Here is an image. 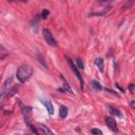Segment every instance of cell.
Masks as SVG:
<instances>
[{
  "label": "cell",
  "instance_id": "cell-1",
  "mask_svg": "<svg viewBox=\"0 0 135 135\" xmlns=\"http://www.w3.org/2000/svg\"><path fill=\"white\" fill-rule=\"evenodd\" d=\"M33 69H32V66L31 65H21L18 68V70L16 72V77H17V79L19 82L21 83H24L27 82L28 80H30V78L32 77L33 75Z\"/></svg>",
  "mask_w": 135,
  "mask_h": 135
},
{
  "label": "cell",
  "instance_id": "cell-2",
  "mask_svg": "<svg viewBox=\"0 0 135 135\" xmlns=\"http://www.w3.org/2000/svg\"><path fill=\"white\" fill-rule=\"evenodd\" d=\"M66 61H68V63H69L70 68H71V70L74 72V74L77 76L78 79H79V81H80V86H81V89H83V79H82V76H81V74H80V72H79V69L77 68V65H75V64L73 63V61L71 60V58L66 57Z\"/></svg>",
  "mask_w": 135,
  "mask_h": 135
},
{
  "label": "cell",
  "instance_id": "cell-3",
  "mask_svg": "<svg viewBox=\"0 0 135 135\" xmlns=\"http://www.w3.org/2000/svg\"><path fill=\"white\" fill-rule=\"evenodd\" d=\"M42 33H43V37H44V39H46V41H47V43L49 44V46H51V47H56V46H57V42H56V40H55V38L53 36V34L51 33L50 30L44 29Z\"/></svg>",
  "mask_w": 135,
  "mask_h": 135
},
{
  "label": "cell",
  "instance_id": "cell-4",
  "mask_svg": "<svg viewBox=\"0 0 135 135\" xmlns=\"http://www.w3.org/2000/svg\"><path fill=\"white\" fill-rule=\"evenodd\" d=\"M105 121H106V125L108 126V128H110L113 132H117L118 131L116 121H115V119L113 117H106Z\"/></svg>",
  "mask_w": 135,
  "mask_h": 135
},
{
  "label": "cell",
  "instance_id": "cell-5",
  "mask_svg": "<svg viewBox=\"0 0 135 135\" xmlns=\"http://www.w3.org/2000/svg\"><path fill=\"white\" fill-rule=\"evenodd\" d=\"M37 128H38V130L41 132L42 135H54V133H53L46 125H43V123H41V122H38V123H37Z\"/></svg>",
  "mask_w": 135,
  "mask_h": 135
},
{
  "label": "cell",
  "instance_id": "cell-6",
  "mask_svg": "<svg viewBox=\"0 0 135 135\" xmlns=\"http://www.w3.org/2000/svg\"><path fill=\"white\" fill-rule=\"evenodd\" d=\"M40 103L42 105H44V107L47 108L48 112H49V114L53 115L54 114V108H53V105L51 104V101L48 100V99H44V98H40Z\"/></svg>",
  "mask_w": 135,
  "mask_h": 135
},
{
  "label": "cell",
  "instance_id": "cell-7",
  "mask_svg": "<svg viewBox=\"0 0 135 135\" xmlns=\"http://www.w3.org/2000/svg\"><path fill=\"white\" fill-rule=\"evenodd\" d=\"M12 81H13V78L12 77L7 78V79L4 81L3 87H2V98L6 95V93H9V87H10L11 83H12Z\"/></svg>",
  "mask_w": 135,
  "mask_h": 135
},
{
  "label": "cell",
  "instance_id": "cell-8",
  "mask_svg": "<svg viewBox=\"0 0 135 135\" xmlns=\"http://www.w3.org/2000/svg\"><path fill=\"white\" fill-rule=\"evenodd\" d=\"M24 121H26V123H27V126L29 127V129L34 133V134H36V135H39V133H38V130L36 129V127L35 126H33L32 123H31V121H30V118L29 117H27V116H24Z\"/></svg>",
  "mask_w": 135,
  "mask_h": 135
},
{
  "label": "cell",
  "instance_id": "cell-9",
  "mask_svg": "<svg viewBox=\"0 0 135 135\" xmlns=\"http://www.w3.org/2000/svg\"><path fill=\"white\" fill-rule=\"evenodd\" d=\"M18 101H19V106H20V108H21V110H22V113L24 114V116L29 117V115L31 114V110H32V109H31L30 107H28V106H24L20 100H18Z\"/></svg>",
  "mask_w": 135,
  "mask_h": 135
},
{
  "label": "cell",
  "instance_id": "cell-10",
  "mask_svg": "<svg viewBox=\"0 0 135 135\" xmlns=\"http://www.w3.org/2000/svg\"><path fill=\"white\" fill-rule=\"evenodd\" d=\"M68 113H69V109H68L65 106H60L59 107V116L60 118H65L68 116Z\"/></svg>",
  "mask_w": 135,
  "mask_h": 135
},
{
  "label": "cell",
  "instance_id": "cell-11",
  "mask_svg": "<svg viewBox=\"0 0 135 135\" xmlns=\"http://www.w3.org/2000/svg\"><path fill=\"white\" fill-rule=\"evenodd\" d=\"M95 64L97 65L98 70H99L100 72H104V71H105V61H104L103 58H97V59L95 60Z\"/></svg>",
  "mask_w": 135,
  "mask_h": 135
},
{
  "label": "cell",
  "instance_id": "cell-12",
  "mask_svg": "<svg viewBox=\"0 0 135 135\" xmlns=\"http://www.w3.org/2000/svg\"><path fill=\"white\" fill-rule=\"evenodd\" d=\"M109 112L112 114V115H115V116H118V117H122V114L121 112L115 108H112V107H109Z\"/></svg>",
  "mask_w": 135,
  "mask_h": 135
},
{
  "label": "cell",
  "instance_id": "cell-13",
  "mask_svg": "<svg viewBox=\"0 0 135 135\" xmlns=\"http://www.w3.org/2000/svg\"><path fill=\"white\" fill-rule=\"evenodd\" d=\"M111 6H107L104 11H103V12H98V13H91V14H90V15H91V16H105L108 12H109V11H111Z\"/></svg>",
  "mask_w": 135,
  "mask_h": 135
},
{
  "label": "cell",
  "instance_id": "cell-14",
  "mask_svg": "<svg viewBox=\"0 0 135 135\" xmlns=\"http://www.w3.org/2000/svg\"><path fill=\"white\" fill-rule=\"evenodd\" d=\"M58 91H60V92H68V91H69L70 93H72V94H74V93H73V91H72V89L70 88V86H69V85H68V83H64L62 88H60V89H58Z\"/></svg>",
  "mask_w": 135,
  "mask_h": 135
},
{
  "label": "cell",
  "instance_id": "cell-15",
  "mask_svg": "<svg viewBox=\"0 0 135 135\" xmlns=\"http://www.w3.org/2000/svg\"><path fill=\"white\" fill-rule=\"evenodd\" d=\"M91 85H92V88H94L95 90H98V91H100V90H103V89H104L103 86H101V85H100L98 81H96V80H93Z\"/></svg>",
  "mask_w": 135,
  "mask_h": 135
},
{
  "label": "cell",
  "instance_id": "cell-16",
  "mask_svg": "<svg viewBox=\"0 0 135 135\" xmlns=\"http://www.w3.org/2000/svg\"><path fill=\"white\" fill-rule=\"evenodd\" d=\"M76 65H77V68L79 70H85V65H83V62H82V60H81V58H79L78 57L77 59H76Z\"/></svg>",
  "mask_w": 135,
  "mask_h": 135
},
{
  "label": "cell",
  "instance_id": "cell-17",
  "mask_svg": "<svg viewBox=\"0 0 135 135\" xmlns=\"http://www.w3.org/2000/svg\"><path fill=\"white\" fill-rule=\"evenodd\" d=\"M91 133H92L93 135H103V131L99 130V129H97V128L92 129V130H91Z\"/></svg>",
  "mask_w": 135,
  "mask_h": 135
},
{
  "label": "cell",
  "instance_id": "cell-18",
  "mask_svg": "<svg viewBox=\"0 0 135 135\" xmlns=\"http://www.w3.org/2000/svg\"><path fill=\"white\" fill-rule=\"evenodd\" d=\"M0 53H1V55H0V59H4V57H5V55H7V53L5 52V50H4V48L1 46L0 47Z\"/></svg>",
  "mask_w": 135,
  "mask_h": 135
},
{
  "label": "cell",
  "instance_id": "cell-19",
  "mask_svg": "<svg viewBox=\"0 0 135 135\" xmlns=\"http://www.w3.org/2000/svg\"><path fill=\"white\" fill-rule=\"evenodd\" d=\"M49 14H50V12H49L48 10H43L42 12H41V18L42 19H47L48 16H49Z\"/></svg>",
  "mask_w": 135,
  "mask_h": 135
},
{
  "label": "cell",
  "instance_id": "cell-20",
  "mask_svg": "<svg viewBox=\"0 0 135 135\" xmlns=\"http://www.w3.org/2000/svg\"><path fill=\"white\" fill-rule=\"evenodd\" d=\"M128 90L131 92V94H135V85L134 83H131V85H129V87H128Z\"/></svg>",
  "mask_w": 135,
  "mask_h": 135
},
{
  "label": "cell",
  "instance_id": "cell-21",
  "mask_svg": "<svg viewBox=\"0 0 135 135\" xmlns=\"http://www.w3.org/2000/svg\"><path fill=\"white\" fill-rule=\"evenodd\" d=\"M115 87H116V89H118V90H119V91H120L121 93H125V90H123V89H122V88L118 85V82H116V83H115Z\"/></svg>",
  "mask_w": 135,
  "mask_h": 135
},
{
  "label": "cell",
  "instance_id": "cell-22",
  "mask_svg": "<svg viewBox=\"0 0 135 135\" xmlns=\"http://www.w3.org/2000/svg\"><path fill=\"white\" fill-rule=\"evenodd\" d=\"M38 58H39V61L43 64V66H47V64H46V62H44V60H43V57H41V55H39L38 54Z\"/></svg>",
  "mask_w": 135,
  "mask_h": 135
},
{
  "label": "cell",
  "instance_id": "cell-23",
  "mask_svg": "<svg viewBox=\"0 0 135 135\" xmlns=\"http://www.w3.org/2000/svg\"><path fill=\"white\" fill-rule=\"evenodd\" d=\"M130 106H131L132 109L135 110V100H131V101H130Z\"/></svg>",
  "mask_w": 135,
  "mask_h": 135
},
{
  "label": "cell",
  "instance_id": "cell-24",
  "mask_svg": "<svg viewBox=\"0 0 135 135\" xmlns=\"http://www.w3.org/2000/svg\"><path fill=\"white\" fill-rule=\"evenodd\" d=\"M125 135H127V134H125Z\"/></svg>",
  "mask_w": 135,
  "mask_h": 135
},
{
  "label": "cell",
  "instance_id": "cell-25",
  "mask_svg": "<svg viewBox=\"0 0 135 135\" xmlns=\"http://www.w3.org/2000/svg\"><path fill=\"white\" fill-rule=\"evenodd\" d=\"M26 135H28V134H26Z\"/></svg>",
  "mask_w": 135,
  "mask_h": 135
}]
</instances>
